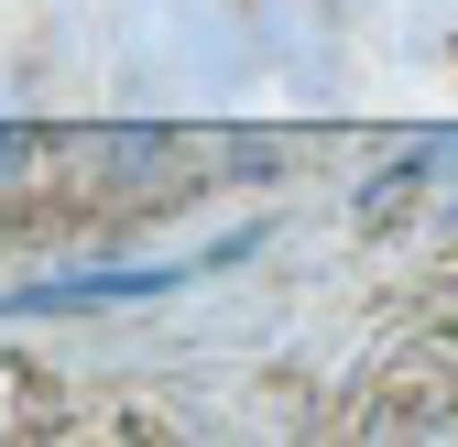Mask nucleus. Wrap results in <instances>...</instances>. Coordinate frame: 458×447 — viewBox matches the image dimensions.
<instances>
[{
	"label": "nucleus",
	"instance_id": "nucleus-2",
	"mask_svg": "<svg viewBox=\"0 0 458 447\" xmlns=\"http://www.w3.org/2000/svg\"><path fill=\"white\" fill-rule=\"evenodd\" d=\"M22 142H33V131H12V121H0V164H12V153H22Z\"/></svg>",
	"mask_w": 458,
	"mask_h": 447
},
{
	"label": "nucleus",
	"instance_id": "nucleus-1",
	"mask_svg": "<svg viewBox=\"0 0 458 447\" xmlns=\"http://www.w3.org/2000/svg\"><path fill=\"white\" fill-rule=\"evenodd\" d=\"M229 251H251V230L229 240ZM229 251H197V262H98V273H44V284H12V295H0V316H77V306H153V295L197 284V273H208V262H229Z\"/></svg>",
	"mask_w": 458,
	"mask_h": 447
}]
</instances>
